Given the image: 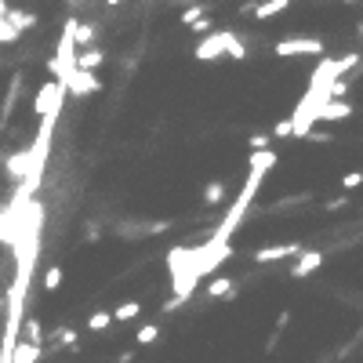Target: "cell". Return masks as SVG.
Instances as JSON below:
<instances>
[{
    "label": "cell",
    "instance_id": "6da1fadb",
    "mask_svg": "<svg viewBox=\"0 0 363 363\" xmlns=\"http://www.w3.org/2000/svg\"><path fill=\"white\" fill-rule=\"evenodd\" d=\"M262 182H265V167H248V182H243L240 197L232 200V207H229L226 218H222V226H218L211 236H207V243H214V248H229V243H232V232H236V226L243 222V214L251 211V204H254V197H258V189H262Z\"/></svg>",
    "mask_w": 363,
    "mask_h": 363
},
{
    "label": "cell",
    "instance_id": "7a4b0ae2",
    "mask_svg": "<svg viewBox=\"0 0 363 363\" xmlns=\"http://www.w3.org/2000/svg\"><path fill=\"white\" fill-rule=\"evenodd\" d=\"M62 102H66V87H62L58 80H47L41 91H36V102H33V113L41 116H51V120H58L62 116Z\"/></svg>",
    "mask_w": 363,
    "mask_h": 363
},
{
    "label": "cell",
    "instance_id": "3957f363",
    "mask_svg": "<svg viewBox=\"0 0 363 363\" xmlns=\"http://www.w3.org/2000/svg\"><path fill=\"white\" fill-rule=\"evenodd\" d=\"M229 41H232V30H218V33H207L204 41L197 44V62H214V58H226L229 51Z\"/></svg>",
    "mask_w": 363,
    "mask_h": 363
},
{
    "label": "cell",
    "instance_id": "277c9868",
    "mask_svg": "<svg viewBox=\"0 0 363 363\" xmlns=\"http://www.w3.org/2000/svg\"><path fill=\"white\" fill-rule=\"evenodd\" d=\"M276 55L280 58H291V55H323V41H316V36H287V41L276 44Z\"/></svg>",
    "mask_w": 363,
    "mask_h": 363
},
{
    "label": "cell",
    "instance_id": "5b68a950",
    "mask_svg": "<svg viewBox=\"0 0 363 363\" xmlns=\"http://www.w3.org/2000/svg\"><path fill=\"white\" fill-rule=\"evenodd\" d=\"M62 87H66V95L84 98V95H95V91H98L102 84H98V76H95V73H84V69H76V73H73V76H69V80L62 84Z\"/></svg>",
    "mask_w": 363,
    "mask_h": 363
},
{
    "label": "cell",
    "instance_id": "8992f818",
    "mask_svg": "<svg viewBox=\"0 0 363 363\" xmlns=\"http://www.w3.org/2000/svg\"><path fill=\"white\" fill-rule=\"evenodd\" d=\"M294 254H302L298 243H272V248H258L251 258L258 265H269V262H283V258H294Z\"/></svg>",
    "mask_w": 363,
    "mask_h": 363
},
{
    "label": "cell",
    "instance_id": "52a82bcc",
    "mask_svg": "<svg viewBox=\"0 0 363 363\" xmlns=\"http://www.w3.org/2000/svg\"><path fill=\"white\" fill-rule=\"evenodd\" d=\"M353 116V106L345 98H331L327 106L320 109V124H338V120H349Z\"/></svg>",
    "mask_w": 363,
    "mask_h": 363
},
{
    "label": "cell",
    "instance_id": "ba28073f",
    "mask_svg": "<svg viewBox=\"0 0 363 363\" xmlns=\"http://www.w3.org/2000/svg\"><path fill=\"white\" fill-rule=\"evenodd\" d=\"M323 265V251H305V254H298V262H294V269H291V276L294 280H302V276H309V272H316Z\"/></svg>",
    "mask_w": 363,
    "mask_h": 363
},
{
    "label": "cell",
    "instance_id": "9c48e42d",
    "mask_svg": "<svg viewBox=\"0 0 363 363\" xmlns=\"http://www.w3.org/2000/svg\"><path fill=\"white\" fill-rule=\"evenodd\" d=\"M41 353H44L41 345H33V342L19 338L15 349H11V363H36V360H41Z\"/></svg>",
    "mask_w": 363,
    "mask_h": 363
},
{
    "label": "cell",
    "instance_id": "30bf717a",
    "mask_svg": "<svg viewBox=\"0 0 363 363\" xmlns=\"http://www.w3.org/2000/svg\"><path fill=\"white\" fill-rule=\"evenodd\" d=\"M102 62H106V51H98V47H84L80 55H76V69H84V73H95Z\"/></svg>",
    "mask_w": 363,
    "mask_h": 363
},
{
    "label": "cell",
    "instance_id": "8fae6325",
    "mask_svg": "<svg viewBox=\"0 0 363 363\" xmlns=\"http://www.w3.org/2000/svg\"><path fill=\"white\" fill-rule=\"evenodd\" d=\"M8 171L15 182H22L25 175H30V149H22V153H11L8 157Z\"/></svg>",
    "mask_w": 363,
    "mask_h": 363
},
{
    "label": "cell",
    "instance_id": "7c38bea8",
    "mask_svg": "<svg viewBox=\"0 0 363 363\" xmlns=\"http://www.w3.org/2000/svg\"><path fill=\"white\" fill-rule=\"evenodd\" d=\"M291 8V0H265V4H254L251 15L254 19H272V15H283V11Z\"/></svg>",
    "mask_w": 363,
    "mask_h": 363
},
{
    "label": "cell",
    "instance_id": "4fadbf2b",
    "mask_svg": "<svg viewBox=\"0 0 363 363\" xmlns=\"http://www.w3.org/2000/svg\"><path fill=\"white\" fill-rule=\"evenodd\" d=\"M138 313H142V302H124V305H116L113 309V323H131V320H138Z\"/></svg>",
    "mask_w": 363,
    "mask_h": 363
},
{
    "label": "cell",
    "instance_id": "5bb4252c",
    "mask_svg": "<svg viewBox=\"0 0 363 363\" xmlns=\"http://www.w3.org/2000/svg\"><path fill=\"white\" fill-rule=\"evenodd\" d=\"M73 44H76V47H91V44H95V25L76 22V25H73Z\"/></svg>",
    "mask_w": 363,
    "mask_h": 363
},
{
    "label": "cell",
    "instance_id": "9a60e30c",
    "mask_svg": "<svg viewBox=\"0 0 363 363\" xmlns=\"http://www.w3.org/2000/svg\"><path fill=\"white\" fill-rule=\"evenodd\" d=\"M22 334H25V342H33V345H41V349H44V331H41V320L25 316V320H22Z\"/></svg>",
    "mask_w": 363,
    "mask_h": 363
},
{
    "label": "cell",
    "instance_id": "2e32d148",
    "mask_svg": "<svg viewBox=\"0 0 363 363\" xmlns=\"http://www.w3.org/2000/svg\"><path fill=\"white\" fill-rule=\"evenodd\" d=\"M207 294H211V298H232V280H229V276L207 280Z\"/></svg>",
    "mask_w": 363,
    "mask_h": 363
},
{
    "label": "cell",
    "instance_id": "e0dca14e",
    "mask_svg": "<svg viewBox=\"0 0 363 363\" xmlns=\"http://www.w3.org/2000/svg\"><path fill=\"white\" fill-rule=\"evenodd\" d=\"M222 200H226V186H222V182H207V186H204V204L218 207Z\"/></svg>",
    "mask_w": 363,
    "mask_h": 363
},
{
    "label": "cell",
    "instance_id": "ac0fdd59",
    "mask_svg": "<svg viewBox=\"0 0 363 363\" xmlns=\"http://www.w3.org/2000/svg\"><path fill=\"white\" fill-rule=\"evenodd\" d=\"M113 323V313H106V309H98V313L87 316V331H106Z\"/></svg>",
    "mask_w": 363,
    "mask_h": 363
},
{
    "label": "cell",
    "instance_id": "d6986e66",
    "mask_svg": "<svg viewBox=\"0 0 363 363\" xmlns=\"http://www.w3.org/2000/svg\"><path fill=\"white\" fill-rule=\"evenodd\" d=\"M62 276H66V272H62V265H51L47 276H44V291H47V294L58 291V287H62Z\"/></svg>",
    "mask_w": 363,
    "mask_h": 363
},
{
    "label": "cell",
    "instance_id": "ffe728a7",
    "mask_svg": "<svg viewBox=\"0 0 363 363\" xmlns=\"http://www.w3.org/2000/svg\"><path fill=\"white\" fill-rule=\"evenodd\" d=\"M160 338V323H146V327H138V345H149Z\"/></svg>",
    "mask_w": 363,
    "mask_h": 363
},
{
    "label": "cell",
    "instance_id": "44dd1931",
    "mask_svg": "<svg viewBox=\"0 0 363 363\" xmlns=\"http://www.w3.org/2000/svg\"><path fill=\"white\" fill-rule=\"evenodd\" d=\"M55 345L58 349H76V331H69V327L55 331Z\"/></svg>",
    "mask_w": 363,
    "mask_h": 363
},
{
    "label": "cell",
    "instance_id": "7402d4cb",
    "mask_svg": "<svg viewBox=\"0 0 363 363\" xmlns=\"http://www.w3.org/2000/svg\"><path fill=\"white\" fill-rule=\"evenodd\" d=\"M342 186H345V189L363 186V171H345V175H342Z\"/></svg>",
    "mask_w": 363,
    "mask_h": 363
},
{
    "label": "cell",
    "instance_id": "603a6c76",
    "mask_svg": "<svg viewBox=\"0 0 363 363\" xmlns=\"http://www.w3.org/2000/svg\"><path fill=\"white\" fill-rule=\"evenodd\" d=\"M272 138H291V120H287V116H283V120L272 127Z\"/></svg>",
    "mask_w": 363,
    "mask_h": 363
},
{
    "label": "cell",
    "instance_id": "cb8c5ba5",
    "mask_svg": "<svg viewBox=\"0 0 363 363\" xmlns=\"http://www.w3.org/2000/svg\"><path fill=\"white\" fill-rule=\"evenodd\" d=\"M248 146H251V153L269 149V135H251V138H248Z\"/></svg>",
    "mask_w": 363,
    "mask_h": 363
},
{
    "label": "cell",
    "instance_id": "d4e9b609",
    "mask_svg": "<svg viewBox=\"0 0 363 363\" xmlns=\"http://www.w3.org/2000/svg\"><path fill=\"white\" fill-rule=\"evenodd\" d=\"M197 19H204V8H189V11H182V22H186V25H192Z\"/></svg>",
    "mask_w": 363,
    "mask_h": 363
},
{
    "label": "cell",
    "instance_id": "484cf974",
    "mask_svg": "<svg viewBox=\"0 0 363 363\" xmlns=\"http://www.w3.org/2000/svg\"><path fill=\"white\" fill-rule=\"evenodd\" d=\"M189 30H192V33H200V36H207V33H211V22H207V19H197V22L189 25Z\"/></svg>",
    "mask_w": 363,
    "mask_h": 363
},
{
    "label": "cell",
    "instance_id": "4316f807",
    "mask_svg": "<svg viewBox=\"0 0 363 363\" xmlns=\"http://www.w3.org/2000/svg\"><path fill=\"white\" fill-rule=\"evenodd\" d=\"M102 4H109V8H116V4H120V0H102Z\"/></svg>",
    "mask_w": 363,
    "mask_h": 363
},
{
    "label": "cell",
    "instance_id": "83f0119b",
    "mask_svg": "<svg viewBox=\"0 0 363 363\" xmlns=\"http://www.w3.org/2000/svg\"><path fill=\"white\" fill-rule=\"evenodd\" d=\"M342 4H356V0H342Z\"/></svg>",
    "mask_w": 363,
    "mask_h": 363
}]
</instances>
